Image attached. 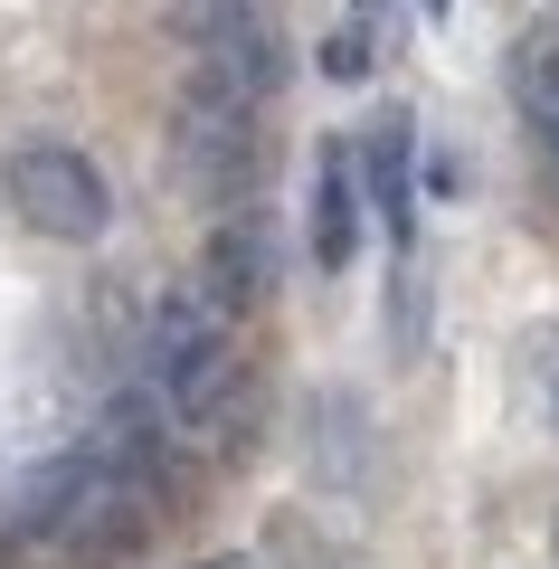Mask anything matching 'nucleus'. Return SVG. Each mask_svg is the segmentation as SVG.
Masks as SVG:
<instances>
[{
  "label": "nucleus",
  "mask_w": 559,
  "mask_h": 569,
  "mask_svg": "<svg viewBox=\"0 0 559 569\" xmlns=\"http://www.w3.org/2000/svg\"><path fill=\"white\" fill-rule=\"evenodd\" d=\"M360 190L399 219V247H408V114L370 123V142H360Z\"/></svg>",
  "instance_id": "9"
},
{
  "label": "nucleus",
  "mask_w": 559,
  "mask_h": 569,
  "mask_svg": "<svg viewBox=\"0 0 559 569\" xmlns=\"http://www.w3.org/2000/svg\"><path fill=\"white\" fill-rule=\"evenodd\" d=\"M512 104L531 114V133L559 152V20H540V29L512 39Z\"/></svg>",
  "instance_id": "8"
},
{
  "label": "nucleus",
  "mask_w": 559,
  "mask_h": 569,
  "mask_svg": "<svg viewBox=\"0 0 559 569\" xmlns=\"http://www.w3.org/2000/svg\"><path fill=\"white\" fill-rule=\"evenodd\" d=\"M171 171H180L190 200L238 209L247 190L266 181V104H247V96H228V86L190 77V86H180V104H171Z\"/></svg>",
  "instance_id": "2"
},
{
  "label": "nucleus",
  "mask_w": 559,
  "mask_h": 569,
  "mask_svg": "<svg viewBox=\"0 0 559 569\" xmlns=\"http://www.w3.org/2000/svg\"><path fill=\"white\" fill-rule=\"evenodd\" d=\"M180 39H190V77L228 86V96H247V104L276 96L285 48H276V29H266L257 0H180Z\"/></svg>",
  "instance_id": "4"
},
{
  "label": "nucleus",
  "mask_w": 559,
  "mask_h": 569,
  "mask_svg": "<svg viewBox=\"0 0 559 569\" xmlns=\"http://www.w3.org/2000/svg\"><path fill=\"white\" fill-rule=\"evenodd\" d=\"M313 257L332 276L360 257V152L351 142H322V162H313Z\"/></svg>",
  "instance_id": "7"
},
{
  "label": "nucleus",
  "mask_w": 559,
  "mask_h": 569,
  "mask_svg": "<svg viewBox=\"0 0 559 569\" xmlns=\"http://www.w3.org/2000/svg\"><path fill=\"white\" fill-rule=\"evenodd\" d=\"M0 181H10V209H20L39 238L86 247V238H104V219H114V200H104V171L86 162L77 142H20Z\"/></svg>",
  "instance_id": "3"
},
{
  "label": "nucleus",
  "mask_w": 559,
  "mask_h": 569,
  "mask_svg": "<svg viewBox=\"0 0 559 569\" xmlns=\"http://www.w3.org/2000/svg\"><path fill=\"white\" fill-rule=\"evenodd\" d=\"M152 399L171 418V437H200L209 456L247 447V427H257V380H247L238 323L200 284L161 295V313H152Z\"/></svg>",
  "instance_id": "1"
},
{
  "label": "nucleus",
  "mask_w": 559,
  "mask_h": 569,
  "mask_svg": "<svg viewBox=\"0 0 559 569\" xmlns=\"http://www.w3.org/2000/svg\"><path fill=\"white\" fill-rule=\"evenodd\" d=\"M531 370H540V399H550V418H559V323L531 342Z\"/></svg>",
  "instance_id": "10"
},
{
  "label": "nucleus",
  "mask_w": 559,
  "mask_h": 569,
  "mask_svg": "<svg viewBox=\"0 0 559 569\" xmlns=\"http://www.w3.org/2000/svg\"><path fill=\"white\" fill-rule=\"evenodd\" d=\"M200 569H257V560H247V550H219V560H200Z\"/></svg>",
  "instance_id": "11"
},
{
  "label": "nucleus",
  "mask_w": 559,
  "mask_h": 569,
  "mask_svg": "<svg viewBox=\"0 0 559 569\" xmlns=\"http://www.w3.org/2000/svg\"><path fill=\"white\" fill-rule=\"evenodd\" d=\"M303 456H313V475L341 485V493L370 485V418H360L351 389H322V399L303 408Z\"/></svg>",
  "instance_id": "6"
},
{
  "label": "nucleus",
  "mask_w": 559,
  "mask_h": 569,
  "mask_svg": "<svg viewBox=\"0 0 559 569\" xmlns=\"http://www.w3.org/2000/svg\"><path fill=\"white\" fill-rule=\"evenodd\" d=\"M190 284H200L209 305L228 313V323H247V313H257L266 295H276V228H266V219H247V209H228Z\"/></svg>",
  "instance_id": "5"
},
{
  "label": "nucleus",
  "mask_w": 559,
  "mask_h": 569,
  "mask_svg": "<svg viewBox=\"0 0 559 569\" xmlns=\"http://www.w3.org/2000/svg\"><path fill=\"white\" fill-rule=\"evenodd\" d=\"M418 10H427V20H446V10H456V0H418Z\"/></svg>",
  "instance_id": "12"
}]
</instances>
